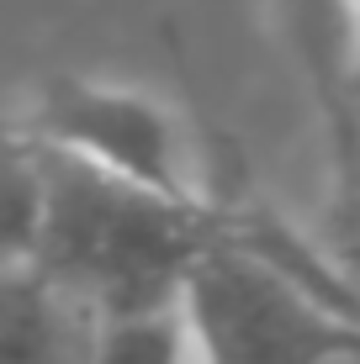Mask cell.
Returning a JSON list of instances; mask_svg holds the SVG:
<instances>
[{"label": "cell", "mask_w": 360, "mask_h": 364, "mask_svg": "<svg viewBox=\"0 0 360 364\" xmlns=\"http://www.w3.org/2000/svg\"><path fill=\"white\" fill-rule=\"evenodd\" d=\"M43 222V164L21 127L0 122V269H21L37 254Z\"/></svg>", "instance_id": "obj_5"}, {"label": "cell", "mask_w": 360, "mask_h": 364, "mask_svg": "<svg viewBox=\"0 0 360 364\" xmlns=\"http://www.w3.org/2000/svg\"><path fill=\"white\" fill-rule=\"evenodd\" d=\"M191 364H355V317L287 274L207 243L175 296Z\"/></svg>", "instance_id": "obj_2"}, {"label": "cell", "mask_w": 360, "mask_h": 364, "mask_svg": "<svg viewBox=\"0 0 360 364\" xmlns=\"http://www.w3.org/2000/svg\"><path fill=\"white\" fill-rule=\"evenodd\" d=\"M91 311L32 264L0 269V364H85Z\"/></svg>", "instance_id": "obj_4"}, {"label": "cell", "mask_w": 360, "mask_h": 364, "mask_svg": "<svg viewBox=\"0 0 360 364\" xmlns=\"http://www.w3.org/2000/svg\"><path fill=\"white\" fill-rule=\"evenodd\" d=\"M37 164H43V222L32 269L91 311V322L175 306L191 259L212 243L207 191L191 206L159 200L43 143Z\"/></svg>", "instance_id": "obj_1"}, {"label": "cell", "mask_w": 360, "mask_h": 364, "mask_svg": "<svg viewBox=\"0 0 360 364\" xmlns=\"http://www.w3.org/2000/svg\"><path fill=\"white\" fill-rule=\"evenodd\" d=\"M85 364H191L185 328L175 306L138 311V317H106L91 328Z\"/></svg>", "instance_id": "obj_6"}, {"label": "cell", "mask_w": 360, "mask_h": 364, "mask_svg": "<svg viewBox=\"0 0 360 364\" xmlns=\"http://www.w3.org/2000/svg\"><path fill=\"white\" fill-rule=\"evenodd\" d=\"M32 143L53 148L74 164L122 180L159 200H202V185L191 174V154L180 143V127L154 95L133 85L80 80V74H48L32 95L27 122H16Z\"/></svg>", "instance_id": "obj_3"}]
</instances>
